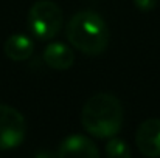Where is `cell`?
Listing matches in <instances>:
<instances>
[{"mask_svg": "<svg viewBox=\"0 0 160 158\" xmlns=\"http://www.w3.org/2000/svg\"><path fill=\"white\" fill-rule=\"evenodd\" d=\"M65 37L78 51L87 56H98L106 51L110 33L107 23L98 12L82 9L73 14L67 22Z\"/></svg>", "mask_w": 160, "mask_h": 158, "instance_id": "6da1fadb", "label": "cell"}, {"mask_svg": "<svg viewBox=\"0 0 160 158\" xmlns=\"http://www.w3.org/2000/svg\"><path fill=\"white\" fill-rule=\"evenodd\" d=\"M81 122L87 133L100 140L115 136L123 126V107L117 96L97 93L90 96L81 110Z\"/></svg>", "mask_w": 160, "mask_h": 158, "instance_id": "7a4b0ae2", "label": "cell"}, {"mask_svg": "<svg viewBox=\"0 0 160 158\" xmlns=\"http://www.w3.org/2000/svg\"><path fill=\"white\" fill-rule=\"evenodd\" d=\"M64 22L59 5L52 0H38L28 11L30 31L39 41H50L61 31Z\"/></svg>", "mask_w": 160, "mask_h": 158, "instance_id": "3957f363", "label": "cell"}, {"mask_svg": "<svg viewBox=\"0 0 160 158\" xmlns=\"http://www.w3.org/2000/svg\"><path fill=\"white\" fill-rule=\"evenodd\" d=\"M27 135L23 115L8 104H0V151L19 147Z\"/></svg>", "mask_w": 160, "mask_h": 158, "instance_id": "277c9868", "label": "cell"}, {"mask_svg": "<svg viewBox=\"0 0 160 158\" xmlns=\"http://www.w3.org/2000/svg\"><path fill=\"white\" fill-rule=\"evenodd\" d=\"M135 146L148 158L160 157V119L149 118L143 121L135 133Z\"/></svg>", "mask_w": 160, "mask_h": 158, "instance_id": "5b68a950", "label": "cell"}, {"mask_svg": "<svg viewBox=\"0 0 160 158\" xmlns=\"http://www.w3.org/2000/svg\"><path fill=\"white\" fill-rule=\"evenodd\" d=\"M58 157H84L98 158L100 151L97 144L84 135H70L61 141L58 146Z\"/></svg>", "mask_w": 160, "mask_h": 158, "instance_id": "8992f818", "label": "cell"}, {"mask_svg": "<svg viewBox=\"0 0 160 158\" xmlns=\"http://www.w3.org/2000/svg\"><path fill=\"white\" fill-rule=\"evenodd\" d=\"M44 62L53 70L64 71L73 65L75 53L68 45L62 42H53L44 50Z\"/></svg>", "mask_w": 160, "mask_h": 158, "instance_id": "52a82bcc", "label": "cell"}, {"mask_svg": "<svg viewBox=\"0 0 160 158\" xmlns=\"http://www.w3.org/2000/svg\"><path fill=\"white\" fill-rule=\"evenodd\" d=\"M3 51L8 59L14 62H23L31 57V54L34 51V44L28 36L16 33L5 41Z\"/></svg>", "mask_w": 160, "mask_h": 158, "instance_id": "ba28073f", "label": "cell"}, {"mask_svg": "<svg viewBox=\"0 0 160 158\" xmlns=\"http://www.w3.org/2000/svg\"><path fill=\"white\" fill-rule=\"evenodd\" d=\"M104 152H106L107 157H112V158H129L131 157V149L128 146V143L121 138H117L112 136L109 138L107 144L104 146Z\"/></svg>", "mask_w": 160, "mask_h": 158, "instance_id": "9c48e42d", "label": "cell"}, {"mask_svg": "<svg viewBox=\"0 0 160 158\" xmlns=\"http://www.w3.org/2000/svg\"><path fill=\"white\" fill-rule=\"evenodd\" d=\"M134 5L142 12H149L157 6V0H134Z\"/></svg>", "mask_w": 160, "mask_h": 158, "instance_id": "30bf717a", "label": "cell"}]
</instances>
